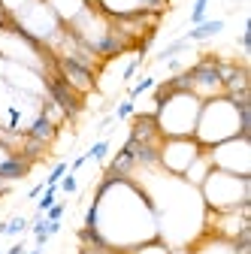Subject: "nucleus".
Here are the masks:
<instances>
[{"instance_id":"1","label":"nucleus","mask_w":251,"mask_h":254,"mask_svg":"<svg viewBox=\"0 0 251 254\" xmlns=\"http://www.w3.org/2000/svg\"><path fill=\"white\" fill-rule=\"evenodd\" d=\"M154 236H158V218L148 194L133 179L106 173L85 212V224L79 230L82 245L130 251L133 245Z\"/></svg>"},{"instance_id":"2","label":"nucleus","mask_w":251,"mask_h":254,"mask_svg":"<svg viewBox=\"0 0 251 254\" xmlns=\"http://www.w3.org/2000/svg\"><path fill=\"white\" fill-rule=\"evenodd\" d=\"M251 118V106L248 103H236L230 97H212V100H203L200 106V118H197V127H194V139L203 145V148H212L224 139H233V136H245L248 133V121Z\"/></svg>"},{"instance_id":"3","label":"nucleus","mask_w":251,"mask_h":254,"mask_svg":"<svg viewBox=\"0 0 251 254\" xmlns=\"http://www.w3.org/2000/svg\"><path fill=\"white\" fill-rule=\"evenodd\" d=\"M200 106H203V100L194 97L191 91L158 88L151 118H154V124H158V130H161L164 139H170V136H194V127H197V118H200Z\"/></svg>"},{"instance_id":"4","label":"nucleus","mask_w":251,"mask_h":254,"mask_svg":"<svg viewBox=\"0 0 251 254\" xmlns=\"http://www.w3.org/2000/svg\"><path fill=\"white\" fill-rule=\"evenodd\" d=\"M0 58H6L12 64H21V67H30L43 73L46 79H52L58 73V61L55 55L40 46L37 40H30L27 34H21V30L12 24V21H3L0 24Z\"/></svg>"},{"instance_id":"5","label":"nucleus","mask_w":251,"mask_h":254,"mask_svg":"<svg viewBox=\"0 0 251 254\" xmlns=\"http://www.w3.org/2000/svg\"><path fill=\"white\" fill-rule=\"evenodd\" d=\"M197 190H200L206 212H230V209L251 203V179L233 176L224 170H209V176L203 179V185Z\"/></svg>"},{"instance_id":"6","label":"nucleus","mask_w":251,"mask_h":254,"mask_svg":"<svg viewBox=\"0 0 251 254\" xmlns=\"http://www.w3.org/2000/svg\"><path fill=\"white\" fill-rule=\"evenodd\" d=\"M12 21L21 34H27L30 40H37L40 46H46L52 52V46L61 40V34H64V24H61V18L52 12V6L46 3V0H34L30 6H24L18 15L6 18Z\"/></svg>"},{"instance_id":"7","label":"nucleus","mask_w":251,"mask_h":254,"mask_svg":"<svg viewBox=\"0 0 251 254\" xmlns=\"http://www.w3.org/2000/svg\"><path fill=\"white\" fill-rule=\"evenodd\" d=\"M206 154H209L212 170H224V173L251 179V139H248V133L218 142V145L206 148Z\"/></svg>"},{"instance_id":"8","label":"nucleus","mask_w":251,"mask_h":254,"mask_svg":"<svg viewBox=\"0 0 251 254\" xmlns=\"http://www.w3.org/2000/svg\"><path fill=\"white\" fill-rule=\"evenodd\" d=\"M200 151H203V145L194 136H170V139H161V145H158V170L182 179V173L191 167V161H194Z\"/></svg>"},{"instance_id":"9","label":"nucleus","mask_w":251,"mask_h":254,"mask_svg":"<svg viewBox=\"0 0 251 254\" xmlns=\"http://www.w3.org/2000/svg\"><path fill=\"white\" fill-rule=\"evenodd\" d=\"M248 242L251 239L233 242V239H224V236H218V233H200L188 248H191V254H251Z\"/></svg>"},{"instance_id":"10","label":"nucleus","mask_w":251,"mask_h":254,"mask_svg":"<svg viewBox=\"0 0 251 254\" xmlns=\"http://www.w3.org/2000/svg\"><path fill=\"white\" fill-rule=\"evenodd\" d=\"M106 15L121 18V15H136V12H154L161 15L167 9V0H94Z\"/></svg>"},{"instance_id":"11","label":"nucleus","mask_w":251,"mask_h":254,"mask_svg":"<svg viewBox=\"0 0 251 254\" xmlns=\"http://www.w3.org/2000/svg\"><path fill=\"white\" fill-rule=\"evenodd\" d=\"M221 30H224V21H221V18H206V21H200V24H194L191 30H188L185 40H188V43H206V40L218 37Z\"/></svg>"},{"instance_id":"12","label":"nucleus","mask_w":251,"mask_h":254,"mask_svg":"<svg viewBox=\"0 0 251 254\" xmlns=\"http://www.w3.org/2000/svg\"><path fill=\"white\" fill-rule=\"evenodd\" d=\"M209 170H212V164H209V154H206V148H203V151L194 157V161H191V167L182 173V179L191 185V188H200V185H203V179L209 176Z\"/></svg>"},{"instance_id":"13","label":"nucleus","mask_w":251,"mask_h":254,"mask_svg":"<svg viewBox=\"0 0 251 254\" xmlns=\"http://www.w3.org/2000/svg\"><path fill=\"white\" fill-rule=\"evenodd\" d=\"M124 254H170V245L161 236H154V239H145V242L133 245L130 251H124Z\"/></svg>"},{"instance_id":"14","label":"nucleus","mask_w":251,"mask_h":254,"mask_svg":"<svg viewBox=\"0 0 251 254\" xmlns=\"http://www.w3.org/2000/svg\"><path fill=\"white\" fill-rule=\"evenodd\" d=\"M188 49H191V43H188L185 37H179V40H173L170 46H164L158 55H154V61H173V58H179V55L188 52Z\"/></svg>"},{"instance_id":"15","label":"nucleus","mask_w":251,"mask_h":254,"mask_svg":"<svg viewBox=\"0 0 251 254\" xmlns=\"http://www.w3.org/2000/svg\"><path fill=\"white\" fill-rule=\"evenodd\" d=\"M21 230H30V221L24 215H15V218H9V221L0 224V236H18Z\"/></svg>"},{"instance_id":"16","label":"nucleus","mask_w":251,"mask_h":254,"mask_svg":"<svg viewBox=\"0 0 251 254\" xmlns=\"http://www.w3.org/2000/svg\"><path fill=\"white\" fill-rule=\"evenodd\" d=\"M154 85H158V82H154V76H142L133 88H127V100H133V103H136V100L142 97V94H145V91H151Z\"/></svg>"},{"instance_id":"17","label":"nucleus","mask_w":251,"mask_h":254,"mask_svg":"<svg viewBox=\"0 0 251 254\" xmlns=\"http://www.w3.org/2000/svg\"><path fill=\"white\" fill-rule=\"evenodd\" d=\"M85 154H88V161H97V164H100V161H106V154H109V139H97V142H94V145L85 151Z\"/></svg>"},{"instance_id":"18","label":"nucleus","mask_w":251,"mask_h":254,"mask_svg":"<svg viewBox=\"0 0 251 254\" xmlns=\"http://www.w3.org/2000/svg\"><path fill=\"white\" fill-rule=\"evenodd\" d=\"M58 200V185H46V190H43V194H40V200H37V212L43 215L52 203Z\"/></svg>"},{"instance_id":"19","label":"nucleus","mask_w":251,"mask_h":254,"mask_svg":"<svg viewBox=\"0 0 251 254\" xmlns=\"http://www.w3.org/2000/svg\"><path fill=\"white\" fill-rule=\"evenodd\" d=\"M34 0H0V9H3V15L6 18H12V15H18L24 6H30Z\"/></svg>"},{"instance_id":"20","label":"nucleus","mask_w":251,"mask_h":254,"mask_svg":"<svg viewBox=\"0 0 251 254\" xmlns=\"http://www.w3.org/2000/svg\"><path fill=\"white\" fill-rule=\"evenodd\" d=\"M133 112H136V103L124 97V100L118 103V109H115V115H112V118H115V121H127V118H130Z\"/></svg>"},{"instance_id":"21","label":"nucleus","mask_w":251,"mask_h":254,"mask_svg":"<svg viewBox=\"0 0 251 254\" xmlns=\"http://www.w3.org/2000/svg\"><path fill=\"white\" fill-rule=\"evenodd\" d=\"M67 173H70V164H64V161H58V164L52 167V173L46 176V185H58V182L64 179Z\"/></svg>"},{"instance_id":"22","label":"nucleus","mask_w":251,"mask_h":254,"mask_svg":"<svg viewBox=\"0 0 251 254\" xmlns=\"http://www.w3.org/2000/svg\"><path fill=\"white\" fill-rule=\"evenodd\" d=\"M206 9H209V0H194V9H191V27L194 24H200V21H206Z\"/></svg>"},{"instance_id":"23","label":"nucleus","mask_w":251,"mask_h":254,"mask_svg":"<svg viewBox=\"0 0 251 254\" xmlns=\"http://www.w3.org/2000/svg\"><path fill=\"white\" fill-rule=\"evenodd\" d=\"M64 212H67V203L64 200H55L43 215H46V221H61V218H64Z\"/></svg>"},{"instance_id":"24","label":"nucleus","mask_w":251,"mask_h":254,"mask_svg":"<svg viewBox=\"0 0 251 254\" xmlns=\"http://www.w3.org/2000/svg\"><path fill=\"white\" fill-rule=\"evenodd\" d=\"M58 190H64V194H76L79 190V179H76V173H67L64 179L58 182Z\"/></svg>"},{"instance_id":"25","label":"nucleus","mask_w":251,"mask_h":254,"mask_svg":"<svg viewBox=\"0 0 251 254\" xmlns=\"http://www.w3.org/2000/svg\"><path fill=\"white\" fill-rule=\"evenodd\" d=\"M24 251H27V239H18V242H15L9 251H3V254H24Z\"/></svg>"},{"instance_id":"26","label":"nucleus","mask_w":251,"mask_h":254,"mask_svg":"<svg viewBox=\"0 0 251 254\" xmlns=\"http://www.w3.org/2000/svg\"><path fill=\"white\" fill-rule=\"evenodd\" d=\"M43 190H46V182H43V185H34V188L27 190V200H40V194H43Z\"/></svg>"},{"instance_id":"27","label":"nucleus","mask_w":251,"mask_h":254,"mask_svg":"<svg viewBox=\"0 0 251 254\" xmlns=\"http://www.w3.org/2000/svg\"><path fill=\"white\" fill-rule=\"evenodd\" d=\"M170 254H191V248H188V245H173Z\"/></svg>"},{"instance_id":"28","label":"nucleus","mask_w":251,"mask_h":254,"mask_svg":"<svg viewBox=\"0 0 251 254\" xmlns=\"http://www.w3.org/2000/svg\"><path fill=\"white\" fill-rule=\"evenodd\" d=\"M24 254H43V248H37V245H34V248H30V251H24Z\"/></svg>"},{"instance_id":"29","label":"nucleus","mask_w":251,"mask_h":254,"mask_svg":"<svg viewBox=\"0 0 251 254\" xmlns=\"http://www.w3.org/2000/svg\"><path fill=\"white\" fill-rule=\"evenodd\" d=\"M100 254H124V251H109V248H106V251H100Z\"/></svg>"},{"instance_id":"30","label":"nucleus","mask_w":251,"mask_h":254,"mask_svg":"<svg viewBox=\"0 0 251 254\" xmlns=\"http://www.w3.org/2000/svg\"><path fill=\"white\" fill-rule=\"evenodd\" d=\"M230 3H242V0H230Z\"/></svg>"},{"instance_id":"31","label":"nucleus","mask_w":251,"mask_h":254,"mask_svg":"<svg viewBox=\"0 0 251 254\" xmlns=\"http://www.w3.org/2000/svg\"><path fill=\"white\" fill-rule=\"evenodd\" d=\"M0 254H3V245H0Z\"/></svg>"},{"instance_id":"32","label":"nucleus","mask_w":251,"mask_h":254,"mask_svg":"<svg viewBox=\"0 0 251 254\" xmlns=\"http://www.w3.org/2000/svg\"><path fill=\"white\" fill-rule=\"evenodd\" d=\"M91 3H94V0H91Z\"/></svg>"}]
</instances>
